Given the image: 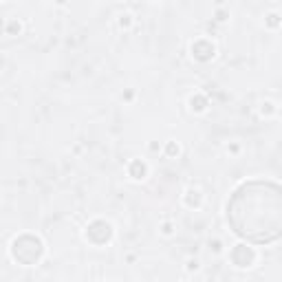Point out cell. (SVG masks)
<instances>
[{"instance_id": "obj_10", "label": "cell", "mask_w": 282, "mask_h": 282, "mask_svg": "<svg viewBox=\"0 0 282 282\" xmlns=\"http://www.w3.org/2000/svg\"><path fill=\"white\" fill-rule=\"evenodd\" d=\"M176 152H179V148L174 144H168V154H176Z\"/></svg>"}, {"instance_id": "obj_1", "label": "cell", "mask_w": 282, "mask_h": 282, "mask_svg": "<svg viewBox=\"0 0 282 282\" xmlns=\"http://www.w3.org/2000/svg\"><path fill=\"white\" fill-rule=\"evenodd\" d=\"M227 223L236 236L253 245L282 238V185L271 181H247L227 201Z\"/></svg>"}, {"instance_id": "obj_2", "label": "cell", "mask_w": 282, "mask_h": 282, "mask_svg": "<svg viewBox=\"0 0 282 282\" xmlns=\"http://www.w3.org/2000/svg\"><path fill=\"white\" fill-rule=\"evenodd\" d=\"M42 251H44V247H42L40 238L29 236V234L16 238V241H13V247H11L13 258H16L18 263H22V265L38 263L40 256H42Z\"/></svg>"}, {"instance_id": "obj_8", "label": "cell", "mask_w": 282, "mask_h": 282, "mask_svg": "<svg viewBox=\"0 0 282 282\" xmlns=\"http://www.w3.org/2000/svg\"><path fill=\"white\" fill-rule=\"evenodd\" d=\"M199 201H201V196H199V192H187V205H199Z\"/></svg>"}, {"instance_id": "obj_6", "label": "cell", "mask_w": 282, "mask_h": 282, "mask_svg": "<svg viewBox=\"0 0 282 282\" xmlns=\"http://www.w3.org/2000/svg\"><path fill=\"white\" fill-rule=\"evenodd\" d=\"M130 176L132 179H144L146 176V166L141 161H132L130 163Z\"/></svg>"}, {"instance_id": "obj_11", "label": "cell", "mask_w": 282, "mask_h": 282, "mask_svg": "<svg viewBox=\"0 0 282 282\" xmlns=\"http://www.w3.org/2000/svg\"><path fill=\"white\" fill-rule=\"evenodd\" d=\"M9 31H20V25H16V22L9 25Z\"/></svg>"}, {"instance_id": "obj_5", "label": "cell", "mask_w": 282, "mask_h": 282, "mask_svg": "<svg viewBox=\"0 0 282 282\" xmlns=\"http://www.w3.org/2000/svg\"><path fill=\"white\" fill-rule=\"evenodd\" d=\"M192 55L199 62H207L214 58V44L207 40H199V42H194L192 44Z\"/></svg>"}, {"instance_id": "obj_4", "label": "cell", "mask_w": 282, "mask_h": 282, "mask_svg": "<svg viewBox=\"0 0 282 282\" xmlns=\"http://www.w3.org/2000/svg\"><path fill=\"white\" fill-rule=\"evenodd\" d=\"M231 263L236 267H249L253 263V249L247 245H236L231 249Z\"/></svg>"}, {"instance_id": "obj_7", "label": "cell", "mask_w": 282, "mask_h": 282, "mask_svg": "<svg viewBox=\"0 0 282 282\" xmlns=\"http://www.w3.org/2000/svg\"><path fill=\"white\" fill-rule=\"evenodd\" d=\"M190 104H192L194 110H203V108L207 106V100H205L203 95H196V97H192V102H190Z\"/></svg>"}, {"instance_id": "obj_3", "label": "cell", "mask_w": 282, "mask_h": 282, "mask_svg": "<svg viewBox=\"0 0 282 282\" xmlns=\"http://www.w3.org/2000/svg\"><path fill=\"white\" fill-rule=\"evenodd\" d=\"M86 236H88V241H93L95 245H104V243L110 241L112 227L106 221H93L86 229Z\"/></svg>"}, {"instance_id": "obj_9", "label": "cell", "mask_w": 282, "mask_h": 282, "mask_svg": "<svg viewBox=\"0 0 282 282\" xmlns=\"http://www.w3.org/2000/svg\"><path fill=\"white\" fill-rule=\"evenodd\" d=\"M267 22H269V27H276V25H278V16H276V13H271Z\"/></svg>"}]
</instances>
